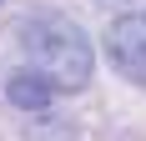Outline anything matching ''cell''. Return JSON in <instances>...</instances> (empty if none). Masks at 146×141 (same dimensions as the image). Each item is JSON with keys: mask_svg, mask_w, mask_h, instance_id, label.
<instances>
[{"mask_svg": "<svg viewBox=\"0 0 146 141\" xmlns=\"http://www.w3.org/2000/svg\"><path fill=\"white\" fill-rule=\"evenodd\" d=\"M106 56L111 66L126 76V81L146 86V15L131 10V15H116L106 25Z\"/></svg>", "mask_w": 146, "mask_h": 141, "instance_id": "2", "label": "cell"}, {"mask_svg": "<svg viewBox=\"0 0 146 141\" xmlns=\"http://www.w3.org/2000/svg\"><path fill=\"white\" fill-rule=\"evenodd\" d=\"M56 96H60V91L45 81L40 70H20V76H10V86H5V101L20 106V111H50Z\"/></svg>", "mask_w": 146, "mask_h": 141, "instance_id": "3", "label": "cell"}, {"mask_svg": "<svg viewBox=\"0 0 146 141\" xmlns=\"http://www.w3.org/2000/svg\"><path fill=\"white\" fill-rule=\"evenodd\" d=\"M20 51H25L30 70H40L60 96H76V91L91 86L96 51H91L86 30L71 15H35L25 25V35H20Z\"/></svg>", "mask_w": 146, "mask_h": 141, "instance_id": "1", "label": "cell"}]
</instances>
